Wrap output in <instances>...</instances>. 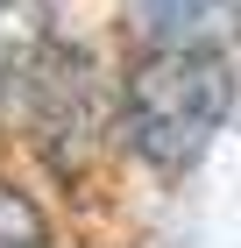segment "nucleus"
Returning a JSON list of instances; mask_svg holds the SVG:
<instances>
[{
    "mask_svg": "<svg viewBox=\"0 0 241 248\" xmlns=\"http://www.w3.org/2000/svg\"><path fill=\"white\" fill-rule=\"evenodd\" d=\"M0 21H36V0H0Z\"/></svg>",
    "mask_w": 241,
    "mask_h": 248,
    "instance_id": "5",
    "label": "nucleus"
},
{
    "mask_svg": "<svg viewBox=\"0 0 241 248\" xmlns=\"http://www.w3.org/2000/svg\"><path fill=\"white\" fill-rule=\"evenodd\" d=\"M241 29V0H142V36L156 50H213Z\"/></svg>",
    "mask_w": 241,
    "mask_h": 248,
    "instance_id": "3",
    "label": "nucleus"
},
{
    "mask_svg": "<svg viewBox=\"0 0 241 248\" xmlns=\"http://www.w3.org/2000/svg\"><path fill=\"white\" fill-rule=\"evenodd\" d=\"M234 107V78L213 50H149L121 85L128 149L156 170H192Z\"/></svg>",
    "mask_w": 241,
    "mask_h": 248,
    "instance_id": "1",
    "label": "nucleus"
},
{
    "mask_svg": "<svg viewBox=\"0 0 241 248\" xmlns=\"http://www.w3.org/2000/svg\"><path fill=\"white\" fill-rule=\"evenodd\" d=\"M36 128L50 142H71V135H93V64L71 57V50H43L36 71Z\"/></svg>",
    "mask_w": 241,
    "mask_h": 248,
    "instance_id": "2",
    "label": "nucleus"
},
{
    "mask_svg": "<svg viewBox=\"0 0 241 248\" xmlns=\"http://www.w3.org/2000/svg\"><path fill=\"white\" fill-rule=\"evenodd\" d=\"M0 248H50V227H43L36 199L15 185H0Z\"/></svg>",
    "mask_w": 241,
    "mask_h": 248,
    "instance_id": "4",
    "label": "nucleus"
}]
</instances>
